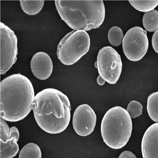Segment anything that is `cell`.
<instances>
[{
  "label": "cell",
  "instance_id": "e0dca14e",
  "mask_svg": "<svg viewBox=\"0 0 158 158\" xmlns=\"http://www.w3.org/2000/svg\"><path fill=\"white\" fill-rule=\"evenodd\" d=\"M129 2L136 10L146 13L154 10L158 5V1H129Z\"/></svg>",
  "mask_w": 158,
  "mask_h": 158
},
{
  "label": "cell",
  "instance_id": "ffe728a7",
  "mask_svg": "<svg viewBox=\"0 0 158 158\" xmlns=\"http://www.w3.org/2000/svg\"><path fill=\"white\" fill-rule=\"evenodd\" d=\"M1 139L6 142L10 139V128L6 121L1 118Z\"/></svg>",
  "mask_w": 158,
  "mask_h": 158
},
{
  "label": "cell",
  "instance_id": "ba28073f",
  "mask_svg": "<svg viewBox=\"0 0 158 158\" xmlns=\"http://www.w3.org/2000/svg\"><path fill=\"white\" fill-rule=\"evenodd\" d=\"M1 74H5L16 63L18 53V39L14 31L0 24Z\"/></svg>",
  "mask_w": 158,
  "mask_h": 158
},
{
  "label": "cell",
  "instance_id": "7a4b0ae2",
  "mask_svg": "<svg viewBox=\"0 0 158 158\" xmlns=\"http://www.w3.org/2000/svg\"><path fill=\"white\" fill-rule=\"evenodd\" d=\"M35 97L27 77L19 73L6 77L0 85L1 118L11 122L23 120L32 110Z\"/></svg>",
  "mask_w": 158,
  "mask_h": 158
},
{
  "label": "cell",
  "instance_id": "8fae6325",
  "mask_svg": "<svg viewBox=\"0 0 158 158\" xmlns=\"http://www.w3.org/2000/svg\"><path fill=\"white\" fill-rule=\"evenodd\" d=\"M141 151L143 158H158V123L151 125L145 132Z\"/></svg>",
  "mask_w": 158,
  "mask_h": 158
},
{
  "label": "cell",
  "instance_id": "44dd1931",
  "mask_svg": "<svg viewBox=\"0 0 158 158\" xmlns=\"http://www.w3.org/2000/svg\"><path fill=\"white\" fill-rule=\"evenodd\" d=\"M152 44L154 50L158 54V30L154 32L152 35Z\"/></svg>",
  "mask_w": 158,
  "mask_h": 158
},
{
  "label": "cell",
  "instance_id": "6da1fadb",
  "mask_svg": "<svg viewBox=\"0 0 158 158\" xmlns=\"http://www.w3.org/2000/svg\"><path fill=\"white\" fill-rule=\"evenodd\" d=\"M32 109L38 126L48 133H60L69 124L70 101L58 89L48 88L39 92L35 97Z\"/></svg>",
  "mask_w": 158,
  "mask_h": 158
},
{
  "label": "cell",
  "instance_id": "ac0fdd59",
  "mask_svg": "<svg viewBox=\"0 0 158 158\" xmlns=\"http://www.w3.org/2000/svg\"><path fill=\"white\" fill-rule=\"evenodd\" d=\"M124 37L123 31L118 26H113L109 31L108 40L111 44L114 46H119L123 43Z\"/></svg>",
  "mask_w": 158,
  "mask_h": 158
},
{
  "label": "cell",
  "instance_id": "8992f818",
  "mask_svg": "<svg viewBox=\"0 0 158 158\" xmlns=\"http://www.w3.org/2000/svg\"><path fill=\"white\" fill-rule=\"evenodd\" d=\"M96 63L99 75L109 84H115L123 68L121 56L118 52L110 46L103 48L98 52Z\"/></svg>",
  "mask_w": 158,
  "mask_h": 158
},
{
  "label": "cell",
  "instance_id": "52a82bcc",
  "mask_svg": "<svg viewBox=\"0 0 158 158\" xmlns=\"http://www.w3.org/2000/svg\"><path fill=\"white\" fill-rule=\"evenodd\" d=\"M148 47L147 32L138 26L129 30L124 37L123 51L130 61H137L142 59L147 54Z\"/></svg>",
  "mask_w": 158,
  "mask_h": 158
},
{
  "label": "cell",
  "instance_id": "7402d4cb",
  "mask_svg": "<svg viewBox=\"0 0 158 158\" xmlns=\"http://www.w3.org/2000/svg\"><path fill=\"white\" fill-rule=\"evenodd\" d=\"M19 133L17 127H12L10 128V139L14 138L18 142L19 138Z\"/></svg>",
  "mask_w": 158,
  "mask_h": 158
},
{
  "label": "cell",
  "instance_id": "cb8c5ba5",
  "mask_svg": "<svg viewBox=\"0 0 158 158\" xmlns=\"http://www.w3.org/2000/svg\"><path fill=\"white\" fill-rule=\"evenodd\" d=\"M106 82L100 75L98 76L97 78V82L99 85H103Z\"/></svg>",
  "mask_w": 158,
  "mask_h": 158
},
{
  "label": "cell",
  "instance_id": "5bb4252c",
  "mask_svg": "<svg viewBox=\"0 0 158 158\" xmlns=\"http://www.w3.org/2000/svg\"><path fill=\"white\" fill-rule=\"evenodd\" d=\"M142 22L144 28L147 31H156L158 30V11L154 9L145 13Z\"/></svg>",
  "mask_w": 158,
  "mask_h": 158
},
{
  "label": "cell",
  "instance_id": "d6986e66",
  "mask_svg": "<svg viewBox=\"0 0 158 158\" xmlns=\"http://www.w3.org/2000/svg\"><path fill=\"white\" fill-rule=\"evenodd\" d=\"M143 109L142 105L140 102L132 100L128 104L127 110L131 118H134L142 114Z\"/></svg>",
  "mask_w": 158,
  "mask_h": 158
},
{
  "label": "cell",
  "instance_id": "3957f363",
  "mask_svg": "<svg viewBox=\"0 0 158 158\" xmlns=\"http://www.w3.org/2000/svg\"><path fill=\"white\" fill-rule=\"evenodd\" d=\"M61 19L75 31H87L100 27L105 15L102 1H56Z\"/></svg>",
  "mask_w": 158,
  "mask_h": 158
},
{
  "label": "cell",
  "instance_id": "5b68a950",
  "mask_svg": "<svg viewBox=\"0 0 158 158\" xmlns=\"http://www.w3.org/2000/svg\"><path fill=\"white\" fill-rule=\"evenodd\" d=\"M90 46L89 36L86 32L72 31L66 35L59 43L58 58L64 65H73L87 53Z\"/></svg>",
  "mask_w": 158,
  "mask_h": 158
},
{
  "label": "cell",
  "instance_id": "2e32d148",
  "mask_svg": "<svg viewBox=\"0 0 158 158\" xmlns=\"http://www.w3.org/2000/svg\"><path fill=\"white\" fill-rule=\"evenodd\" d=\"M42 154L40 147L35 143H29L21 150L19 158H42Z\"/></svg>",
  "mask_w": 158,
  "mask_h": 158
},
{
  "label": "cell",
  "instance_id": "603a6c76",
  "mask_svg": "<svg viewBox=\"0 0 158 158\" xmlns=\"http://www.w3.org/2000/svg\"><path fill=\"white\" fill-rule=\"evenodd\" d=\"M118 158H137L136 156L129 151H125L122 152Z\"/></svg>",
  "mask_w": 158,
  "mask_h": 158
},
{
  "label": "cell",
  "instance_id": "9a60e30c",
  "mask_svg": "<svg viewBox=\"0 0 158 158\" xmlns=\"http://www.w3.org/2000/svg\"><path fill=\"white\" fill-rule=\"evenodd\" d=\"M147 109L151 119L158 123V91L154 92L148 97Z\"/></svg>",
  "mask_w": 158,
  "mask_h": 158
},
{
  "label": "cell",
  "instance_id": "277c9868",
  "mask_svg": "<svg viewBox=\"0 0 158 158\" xmlns=\"http://www.w3.org/2000/svg\"><path fill=\"white\" fill-rule=\"evenodd\" d=\"M132 120L127 110L116 106L104 115L101 124L102 138L109 147L117 150L125 146L132 133Z\"/></svg>",
  "mask_w": 158,
  "mask_h": 158
},
{
  "label": "cell",
  "instance_id": "7c38bea8",
  "mask_svg": "<svg viewBox=\"0 0 158 158\" xmlns=\"http://www.w3.org/2000/svg\"><path fill=\"white\" fill-rule=\"evenodd\" d=\"M1 158H12L19 151L17 142L14 138L9 139L5 142L1 139Z\"/></svg>",
  "mask_w": 158,
  "mask_h": 158
},
{
  "label": "cell",
  "instance_id": "9c48e42d",
  "mask_svg": "<svg viewBox=\"0 0 158 158\" xmlns=\"http://www.w3.org/2000/svg\"><path fill=\"white\" fill-rule=\"evenodd\" d=\"M96 114L87 104L80 105L73 114V125L76 133L79 136L85 137L93 133L97 122Z\"/></svg>",
  "mask_w": 158,
  "mask_h": 158
},
{
  "label": "cell",
  "instance_id": "4fadbf2b",
  "mask_svg": "<svg viewBox=\"0 0 158 158\" xmlns=\"http://www.w3.org/2000/svg\"><path fill=\"white\" fill-rule=\"evenodd\" d=\"M21 7L26 15H36L42 10L44 4V1H20Z\"/></svg>",
  "mask_w": 158,
  "mask_h": 158
},
{
  "label": "cell",
  "instance_id": "30bf717a",
  "mask_svg": "<svg viewBox=\"0 0 158 158\" xmlns=\"http://www.w3.org/2000/svg\"><path fill=\"white\" fill-rule=\"evenodd\" d=\"M31 68L34 76L41 80H45L51 75L53 71V63L50 56L46 52H40L33 56Z\"/></svg>",
  "mask_w": 158,
  "mask_h": 158
}]
</instances>
